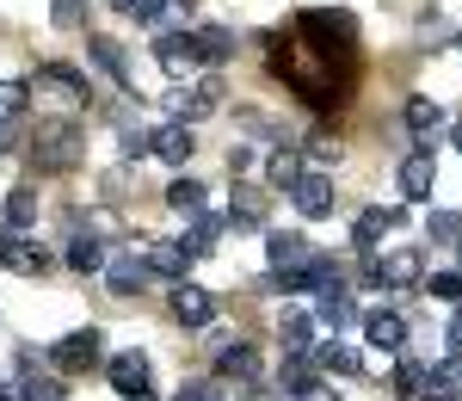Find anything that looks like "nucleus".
I'll list each match as a JSON object with an SVG mask.
<instances>
[{"instance_id":"f257e3e1","label":"nucleus","mask_w":462,"mask_h":401,"mask_svg":"<svg viewBox=\"0 0 462 401\" xmlns=\"http://www.w3.org/2000/svg\"><path fill=\"white\" fill-rule=\"evenodd\" d=\"M80 154H87V136H80L74 117H37V130H32L37 173H69V167H80Z\"/></svg>"},{"instance_id":"f03ea898","label":"nucleus","mask_w":462,"mask_h":401,"mask_svg":"<svg viewBox=\"0 0 462 401\" xmlns=\"http://www.w3.org/2000/svg\"><path fill=\"white\" fill-rule=\"evenodd\" d=\"M99 359H106V333L99 328H74L50 346V365L62 370V377H80V370H93Z\"/></svg>"},{"instance_id":"7ed1b4c3","label":"nucleus","mask_w":462,"mask_h":401,"mask_svg":"<svg viewBox=\"0 0 462 401\" xmlns=\"http://www.w3.org/2000/svg\"><path fill=\"white\" fill-rule=\"evenodd\" d=\"M364 278H370V284H389V291H407V284L426 278V254H420V247H389V254H376L364 266Z\"/></svg>"},{"instance_id":"20e7f679","label":"nucleus","mask_w":462,"mask_h":401,"mask_svg":"<svg viewBox=\"0 0 462 401\" xmlns=\"http://www.w3.org/2000/svg\"><path fill=\"white\" fill-rule=\"evenodd\" d=\"M32 93H50V99H62V106H80V99H93L87 74H80V69H69V62H50V69H37Z\"/></svg>"},{"instance_id":"39448f33","label":"nucleus","mask_w":462,"mask_h":401,"mask_svg":"<svg viewBox=\"0 0 462 401\" xmlns=\"http://www.w3.org/2000/svg\"><path fill=\"white\" fill-rule=\"evenodd\" d=\"M0 266H6L13 278H37V272L50 266V254H43L37 241H25L19 228H6V235H0Z\"/></svg>"},{"instance_id":"423d86ee","label":"nucleus","mask_w":462,"mask_h":401,"mask_svg":"<svg viewBox=\"0 0 462 401\" xmlns=\"http://www.w3.org/2000/svg\"><path fill=\"white\" fill-rule=\"evenodd\" d=\"M154 62L173 74V80H185V74L204 62V50H198V37H185V32H161V43H154Z\"/></svg>"},{"instance_id":"0eeeda50","label":"nucleus","mask_w":462,"mask_h":401,"mask_svg":"<svg viewBox=\"0 0 462 401\" xmlns=\"http://www.w3.org/2000/svg\"><path fill=\"white\" fill-rule=\"evenodd\" d=\"M290 204H296L309 222H320V217H333L339 198H333V180H327V173H302V180L290 185Z\"/></svg>"},{"instance_id":"6e6552de","label":"nucleus","mask_w":462,"mask_h":401,"mask_svg":"<svg viewBox=\"0 0 462 401\" xmlns=\"http://www.w3.org/2000/svg\"><path fill=\"white\" fill-rule=\"evenodd\" d=\"M394 180H401V198H413V204L431 198V185H438V161H431V148H413V154L401 161V173H394Z\"/></svg>"},{"instance_id":"1a4fd4ad","label":"nucleus","mask_w":462,"mask_h":401,"mask_svg":"<svg viewBox=\"0 0 462 401\" xmlns=\"http://www.w3.org/2000/svg\"><path fill=\"white\" fill-rule=\"evenodd\" d=\"M352 296H346V284L333 278V284H320L315 291V328H327V333H339V328H352Z\"/></svg>"},{"instance_id":"9d476101","label":"nucleus","mask_w":462,"mask_h":401,"mask_svg":"<svg viewBox=\"0 0 462 401\" xmlns=\"http://www.w3.org/2000/svg\"><path fill=\"white\" fill-rule=\"evenodd\" d=\"M265 259H272L278 278H290V272H302V266L315 259V241H309V235H272V241H265Z\"/></svg>"},{"instance_id":"9b49d317","label":"nucleus","mask_w":462,"mask_h":401,"mask_svg":"<svg viewBox=\"0 0 462 401\" xmlns=\"http://www.w3.org/2000/svg\"><path fill=\"white\" fill-rule=\"evenodd\" d=\"M173 315L185 322V328H210L216 296L204 291V284H185V278H179V284H173Z\"/></svg>"},{"instance_id":"f8f14e48","label":"nucleus","mask_w":462,"mask_h":401,"mask_svg":"<svg viewBox=\"0 0 462 401\" xmlns=\"http://www.w3.org/2000/svg\"><path fill=\"white\" fill-rule=\"evenodd\" d=\"M143 259H148V272H154V278H173V284H179V278H185V266H191L198 254H191L185 241H148Z\"/></svg>"},{"instance_id":"ddd939ff","label":"nucleus","mask_w":462,"mask_h":401,"mask_svg":"<svg viewBox=\"0 0 462 401\" xmlns=\"http://www.w3.org/2000/svg\"><path fill=\"white\" fill-rule=\"evenodd\" d=\"M154 154H161L167 167H185V161L198 154V136H191V124H185V117H179V124H161V130H154Z\"/></svg>"},{"instance_id":"4468645a","label":"nucleus","mask_w":462,"mask_h":401,"mask_svg":"<svg viewBox=\"0 0 462 401\" xmlns=\"http://www.w3.org/2000/svg\"><path fill=\"white\" fill-rule=\"evenodd\" d=\"M364 340H370L376 352H401V346H407V322H401L394 309H370V315H364Z\"/></svg>"},{"instance_id":"2eb2a0df","label":"nucleus","mask_w":462,"mask_h":401,"mask_svg":"<svg viewBox=\"0 0 462 401\" xmlns=\"http://www.w3.org/2000/svg\"><path fill=\"white\" fill-rule=\"evenodd\" d=\"M167 106H173L179 117H210V111L222 106V80H198L191 93H185V87H173V93H167Z\"/></svg>"},{"instance_id":"dca6fc26","label":"nucleus","mask_w":462,"mask_h":401,"mask_svg":"<svg viewBox=\"0 0 462 401\" xmlns=\"http://www.w3.org/2000/svg\"><path fill=\"white\" fill-rule=\"evenodd\" d=\"M111 389H117V396H148V359L143 352H117V359H111Z\"/></svg>"},{"instance_id":"f3484780","label":"nucleus","mask_w":462,"mask_h":401,"mask_svg":"<svg viewBox=\"0 0 462 401\" xmlns=\"http://www.w3.org/2000/svg\"><path fill=\"white\" fill-rule=\"evenodd\" d=\"M401 222H407V210H401V204H394V210H364V217L352 222V247H364V254H370V247H376L389 228H401Z\"/></svg>"},{"instance_id":"a211bd4d","label":"nucleus","mask_w":462,"mask_h":401,"mask_svg":"<svg viewBox=\"0 0 462 401\" xmlns=\"http://www.w3.org/2000/svg\"><path fill=\"white\" fill-rule=\"evenodd\" d=\"M216 370L247 383V377H259V352H253L247 340H216Z\"/></svg>"},{"instance_id":"6ab92c4d","label":"nucleus","mask_w":462,"mask_h":401,"mask_svg":"<svg viewBox=\"0 0 462 401\" xmlns=\"http://www.w3.org/2000/svg\"><path fill=\"white\" fill-rule=\"evenodd\" d=\"M401 117H407V130H413V143H420V148H431V136L444 130V106H438V99H407Z\"/></svg>"},{"instance_id":"aec40b11","label":"nucleus","mask_w":462,"mask_h":401,"mask_svg":"<svg viewBox=\"0 0 462 401\" xmlns=\"http://www.w3.org/2000/svg\"><path fill=\"white\" fill-rule=\"evenodd\" d=\"M87 50H93V62H99V69H106L117 87H136V74H130V56H124V43H117V37H93Z\"/></svg>"},{"instance_id":"412c9836","label":"nucleus","mask_w":462,"mask_h":401,"mask_svg":"<svg viewBox=\"0 0 462 401\" xmlns=\"http://www.w3.org/2000/svg\"><path fill=\"white\" fill-rule=\"evenodd\" d=\"M198 19V0H148V25L154 32H185Z\"/></svg>"},{"instance_id":"4be33fe9","label":"nucleus","mask_w":462,"mask_h":401,"mask_svg":"<svg viewBox=\"0 0 462 401\" xmlns=\"http://www.w3.org/2000/svg\"><path fill=\"white\" fill-rule=\"evenodd\" d=\"M143 278H148V259L136 254V247L111 259V296H130V291H143Z\"/></svg>"},{"instance_id":"5701e85b","label":"nucleus","mask_w":462,"mask_h":401,"mask_svg":"<svg viewBox=\"0 0 462 401\" xmlns=\"http://www.w3.org/2000/svg\"><path fill=\"white\" fill-rule=\"evenodd\" d=\"M278 340H284V352H315V315L284 309V315H278Z\"/></svg>"},{"instance_id":"b1692460","label":"nucleus","mask_w":462,"mask_h":401,"mask_svg":"<svg viewBox=\"0 0 462 401\" xmlns=\"http://www.w3.org/2000/svg\"><path fill=\"white\" fill-rule=\"evenodd\" d=\"M0 217H6V228H19V235H25V228H37V191H32V185H13Z\"/></svg>"},{"instance_id":"393cba45","label":"nucleus","mask_w":462,"mask_h":401,"mask_svg":"<svg viewBox=\"0 0 462 401\" xmlns=\"http://www.w3.org/2000/svg\"><path fill=\"white\" fill-rule=\"evenodd\" d=\"M278 383H284L290 396H309L320 377H315V365H309V352H284V370H278Z\"/></svg>"},{"instance_id":"a878e982","label":"nucleus","mask_w":462,"mask_h":401,"mask_svg":"<svg viewBox=\"0 0 462 401\" xmlns=\"http://www.w3.org/2000/svg\"><path fill=\"white\" fill-rule=\"evenodd\" d=\"M315 359H320L327 377H357V370H364V359H357L352 346H339V340H333V346H315Z\"/></svg>"},{"instance_id":"bb28decb","label":"nucleus","mask_w":462,"mask_h":401,"mask_svg":"<svg viewBox=\"0 0 462 401\" xmlns=\"http://www.w3.org/2000/svg\"><path fill=\"white\" fill-rule=\"evenodd\" d=\"M204 198H210V191H204L198 180H173V185H167V210H179V217H198Z\"/></svg>"},{"instance_id":"cd10ccee","label":"nucleus","mask_w":462,"mask_h":401,"mask_svg":"<svg viewBox=\"0 0 462 401\" xmlns=\"http://www.w3.org/2000/svg\"><path fill=\"white\" fill-rule=\"evenodd\" d=\"M69 266H74V272H99V266H106L99 235H74V241H69Z\"/></svg>"},{"instance_id":"c85d7f7f","label":"nucleus","mask_w":462,"mask_h":401,"mask_svg":"<svg viewBox=\"0 0 462 401\" xmlns=\"http://www.w3.org/2000/svg\"><path fill=\"white\" fill-rule=\"evenodd\" d=\"M265 180H272V185H284V191H290V185L302 180V154H296V148H278V154L265 161Z\"/></svg>"},{"instance_id":"c756f323","label":"nucleus","mask_w":462,"mask_h":401,"mask_svg":"<svg viewBox=\"0 0 462 401\" xmlns=\"http://www.w3.org/2000/svg\"><path fill=\"white\" fill-rule=\"evenodd\" d=\"M198 50H204V62H228V56H235V32L204 25V32H198Z\"/></svg>"},{"instance_id":"7c9ffc66","label":"nucleus","mask_w":462,"mask_h":401,"mask_svg":"<svg viewBox=\"0 0 462 401\" xmlns=\"http://www.w3.org/2000/svg\"><path fill=\"white\" fill-rule=\"evenodd\" d=\"M185 222H191V241H185V247H191V254H216L222 217H204V210H198V217H185Z\"/></svg>"},{"instance_id":"2f4dec72","label":"nucleus","mask_w":462,"mask_h":401,"mask_svg":"<svg viewBox=\"0 0 462 401\" xmlns=\"http://www.w3.org/2000/svg\"><path fill=\"white\" fill-rule=\"evenodd\" d=\"M426 377H431L426 365H401L394 370V396L401 401H426Z\"/></svg>"},{"instance_id":"473e14b6","label":"nucleus","mask_w":462,"mask_h":401,"mask_svg":"<svg viewBox=\"0 0 462 401\" xmlns=\"http://www.w3.org/2000/svg\"><path fill=\"white\" fill-rule=\"evenodd\" d=\"M25 106H32V87L25 80H0V124H13Z\"/></svg>"},{"instance_id":"72a5a7b5","label":"nucleus","mask_w":462,"mask_h":401,"mask_svg":"<svg viewBox=\"0 0 462 401\" xmlns=\"http://www.w3.org/2000/svg\"><path fill=\"white\" fill-rule=\"evenodd\" d=\"M235 198H241V204L228 210V228H259V222H265V204H259L253 191H235Z\"/></svg>"},{"instance_id":"f704fd0d","label":"nucleus","mask_w":462,"mask_h":401,"mask_svg":"<svg viewBox=\"0 0 462 401\" xmlns=\"http://www.w3.org/2000/svg\"><path fill=\"white\" fill-rule=\"evenodd\" d=\"M80 19H87V0H56L50 6V25L56 32H80Z\"/></svg>"},{"instance_id":"c9c22d12","label":"nucleus","mask_w":462,"mask_h":401,"mask_svg":"<svg viewBox=\"0 0 462 401\" xmlns=\"http://www.w3.org/2000/svg\"><path fill=\"white\" fill-rule=\"evenodd\" d=\"M426 291L438 296V303H457L462 296V272H438V278H426Z\"/></svg>"},{"instance_id":"e433bc0d","label":"nucleus","mask_w":462,"mask_h":401,"mask_svg":"<svg viewBox=\"0 0 462 401\" xmlns=\"http://www.w3.org/2000/svg\"><path fill=\"white\" fill-rule=\"evenodd\" d=\"M431 241H462V217L438 210V217H431Z\"/></svg>"},{"instance_id":"4c0bfd02","label":"nucleus","mask_w":462,"mask_h":401,"mask_svg":"<svg viewBox=\"0 0 462 401\" xmlns=\"http://www.w3.org/2000/svg\"><path fill=\"white\" fill-rule=\"evenodd\" d=\"M25 401H62V383H50V377L43 383H25Z\"/></svg>"},{"instance_id":"58836bf2","label":"nucleus","mask_w":462,"mask_h":401,"mask_svg":"<svg viewBox=\"0 0 462 401\" xmlns=\"http://www.w3.org/2000/svg\"><path fill=\"white\" fill-rule=\"evenodd\" d=\"M179 401H216V389H204V383H185V389H179Z\"/></svg>"},{"instance_id":"ea45409f","label":"nucleus","mask_w":462,"mask_h":401,"mask_svg":"<svg viewBox=\"0 0 462 401\" xmlns=\"http://www.w3.org/2000/svg\"><path fill=\"white\" fill-rule=\"evenodd\" d=\"M117 13H130V19H148V0H111Z\"/></svg>"},{"instance_id":"a19ab883","label":"nucleus","mask_w":462,"mask_h":401,"mask_svg":"<svg viewBox=\"0 0 462 401\" xmlns=\"http://www.w3.org/2000/svg\"><path fill=\"white\" fill-rule=\"evenodd\" d=\"M296 401H339V396H333V389H327V383H315V389H309V396H296Z\"/></svg>"},{"instance_id":"79ce46f5","label":"nucleus","mask_w":462,"mask_h":401,"mask_svg":"<svg viewBox=\"0 0 462 401\" xmlns=\"http://www.w3.org/2000/svg\"><path fill=\"white\" fill-rule=\"evenodd\" d=\"M0 401H25V383H0Z\"/></svg>"},{"instance_id":"37998d69","label":"nucleus","mask_w":462,"mask_h":401,"mask_svg":"<svg viewBox=\"0 0 462 401\" xmlns=\"http://www.w3.org/2000/svg\"><path fill=\"white\" fill-rule=\"evenodd\" d=\"M450 346H457V352H462V315H457V322H450Z\"/></svg>"},{"instance_id":"c03bdc74","label":"nucleus","mask_w":462,"mask_h":401,"mask_svg":"<svg viewBox=\"0 0 462 401\" xmlns=\"http://www.w3.org/2000/svg\"><path fill=\"white\" fill-rule=\"evenodd\" d=\"M6 148H13V143H6V124H0V154H6Z\"/></svg>"},{"instance_id":"a18cd8bd","label":"nucleus","mask_w":462,"mask_h":401,"mask_svg":"<svg viewBox=\"0 0 462 401\" xmlns=\"http://www.w3.org/2000/svg\"><path fill=\"white\" fill-rule=\"evenodd\" d=\"M457 148H462V117H457Z\"/></svg>"}]
</instances>
